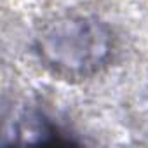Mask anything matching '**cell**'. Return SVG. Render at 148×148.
Returning <instances> with one entry per match:
<instances>
[{"label":"cell","mask_w":148,"mask_h":148,"mask_svg":"<svg viewBox=\"0 0 148 148\" xmlns=\"http://www.w3.org/2000/svg\"><path fill=\"white\" fill-rule=\"evenodd\" d=\"M16 134L19 136H26V143L32 141H38V143H61V141H70L64 139L63 134H66L58 124L52 122V119H49L47 115L40 113V112H33V113H25L21 115V119L16 124Z\"/></svg>","instance_id":"2"},{"label":"cell","mask_w":148,"mask_h":148,"mask_svg":"<svg viewBox=\"0 0 148 148\" xmlns=\"http://www.w3.org/2000/svg\"><path fill=\"white\" fill-rule=\"evenodd\" d=\"M33 52L52 75L64 80H86L112 63L115 35L96 16L63 14L37 32Z\"/></svg>","instance_id":"1"}]
</instances>
